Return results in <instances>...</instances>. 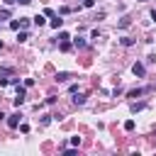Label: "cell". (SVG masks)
<instances>
[{
	"label": "cell",
	"instance_id": "1",
	"mask_svg": "<svg viewBox=\"0 0 156 156\" xmlns=\"http://www.w3.org/2000/svg\"><path fill=\"white\" fill-rule=\"evenodd\" d=\"M20 117H22L20 112H12V115H7V127H10V129H17V127H20Z\"/></svg>",
	"mask_w": 156,
	"mask_h": 156
},
{
	"label": "cell",
	"instance_id": "2",
	"mask_svg": "<svg viewBox=\"0 0 156 156\" xmlns=\"http://www.w3.org/2000/svg\"><path fill=\"white\" fill-rule=\"evenodd\" d=\"M132 73H134L136 78H144V73H146V68H144V63H139V61H136V63L132 66Z\"/></svg>",
	"mask_w": 156,
	"mask_h": 156
},
{
	"label": "cell",
	"instance_id": "3",
	"mask_svg": "<svg viewBox=\"0 0 156 156\" xmlns=\"http://www.w3.org/2000/svg\"><path fill=\"white\" fill-rule=\"evenodd\" d=\"M151 90H154V88H134V90H129L127 95H129V98H139V95H144V93H151Z\"/></svg>",
	"mask_w": 156,
	"mask_h": 156
},
{
	"label": "cell",
	"instance_id": "4",
	"mask_svg": "<svg viewBox=\"0 0 156 156\" xmlns=\"http://www.w3.org/2000/svg\"><path fill=\"white\" fill-rule=\"evenodd\" d=\"M24 95H27V93H24V88H20V85H17V98H15V107H20V105L24 102Z\"/></svg>",
	"mask_w": 156,
	"mask_h": 156
},
{
	"label": "cell",
	"instance_id": "5",
	"mask_svg": "<svg viewBox=\"0 0 156 156\" xmlns=\"http://www.w3.org/2000/svg\"><path fill=\"white\" fill-rule=\"evenodd\" d=\"M49 24H51V27H54V29H61V27H63V20H61V17H56V15H54V20H51V22H49Z\"/></svg>",
	"mask_w": 156,
	"mask_h": 156
},
{
	"label": "cell",
	"instance_id": "6",
	"mask_svg": "<svg viewBox=\"0 0 156 156\" xmlns=\"http://www.w3.org/2000/svg\"><path fill=\"white\" fill-rule=\"evenodd\" d=\"M68 78H71V73H66V71H61V73H56V80H58V83H66Z\"/></svg>",
	"mask_w": 156,
	"mask_h": 156
},
{
	"label": "cell",
	"instance_id": "7",
	"mask_svg": "<svg viewBox=\"0 0 156 156\" xmlns=\"http://www.w3.org/2000/svg\"><path fill=\"white\" fill-rule=\"evenodd\" d=\"M73 105H85V95H83V93H76V98H73Z\"/></svg>",
	"mask_w": 156,
	"mask_h": 156
},
{
	"label": "cell",
	"instance_id": "8",
	"mask_svg": "<svg viewBox=\"0 0 156 156\" xmlns=\"http://www.w3.org/2000/svg\"><path fill=\"white\" fill-rule=\"evenodd\" d=\"M44 17H46V15H37V17L32 20V22H34L37 27H41V24H46V20H44Z\"/></svg>",
	"mask_w": 156,
	"mask_h": 156
},
{
	"label": "cell",
	"instance_id": "9",
	"mask_svg": "<svg viewBox=\"0 0 156 156\" xmlns=\"http://www.w3.org/2000/svg\"><path fill=\"white\" fill-rule=\"evenodd\" d=\"M73 46H76V49H85L88 44H85V39H80V37H78V39H73Z\"/></svg>",
	"mask_w": 156,
	"mask_h": 156
},
{
	"label": "cell",
	"instance_id": "10",
	"mask_svg": "<svg viewBox=\"0 0 156 156\" xmlns=\"http://www.w3.org/2000/svg\"><path fill=\"white\" fill-rule=\"evenodd\" d=\"M0 76H15V71L10 66H0Z\"/></svg>",
	"mask_w": 156,
	"mask_h": 156
},
{
	"label": "cell",
	"instance_id": "11",
	"mask_svg": "<svg viewBox=\"0 0 156 156\" xmlns=\"http://www.w3.org/2000/svg\"><path fill=\"white\" fill-rule=\"evenodd\" d=\"M10 15H12L10 7H2V10H0V20H10Z\"/></svg>",
	"mask_w": 156,
	"mask_h": 156
},
{
	"label": "cell",
	"instance_id": "12",
	"mask_svg": "<svg viewBox=\"0 0 156 156\" xmlns=\"http://www.w3.org/2000/svg\"><path fill=\"white\" fill-rule=\"evenodd\" d=\"M29 27V17H20V29H27Z\"/></svg>",
	"mask_w": 156,
	"mask_h": 156
},
{
	"label": "cell",
	"instance_id": "13",
	"mask_svg": "<svg viewBox=\"0 0 156 156\" xmlns=\"http://www.w3.org/2000/svg\"><path fill=\"white\" fill-rule=\"evenodd\" d=\"M71 46H73V44H71L68 39H63V41H61V51H71Z\"/></svg>",
	"mask_w": 156,
	"mask_h": 156
},
{
	"label": "cell",
	"instance_id": "14",
	"mask_svg": "<svg viewBox=\"0 0 156 156\" xmlns=\"http://www.w3.org/2000/svg\"><path fill=\"white\" fill-rule=\"evenodd\" d=\"M146 105L144 102H132V112H139V110H144Z\"/></svg>",
	"mask_w": 156,
	"mask_h": 156
},
{
	"label": "cell",
	"instance_id": "15",
	"mask_svg": "<svg viewBox=\"0 0 156 156\" xmlns=\"http://www.w3.org/2000/svg\"><path fill=\"white\" fill-rule=\"evenodd\" d=\"M27 39H29V34H27V32H24V29H22V32H20V34H17V41H27Z\"/></svg>",
	"mask_w": 156,
	"mask_h": 156
},
{
	"label": "cell",
	"instance_id": "16",
	"mask_svg": "<svg viewBox=\"0 0 156 156\" xmlns=\"http://www.w3.org/2000/svg\"><path fill=\"white\" fill-rule=\"evenodd\" d=\"M132 44H134L132 37H122V46H132Z\"/></svg>",
	"mask_w": 156,
	"mask_h": 156
},
{
	"label": "cell",
	"instance_id": "17",
	"mask_svg": "<svg viewBox=\"0 0 156 156\" xmlns=\"http://www.w3.org/2000/svg\"><path fill=\"white\" fill-rule=\"evenodd\" d=\"M119 29H124V27H129V17H124V20H119V24H117Z\"/></svg>",
	"mask_w": 156,
	"mask_h": 156
},
{
	"label": "cell",
	"instance_id": "18",
	"mask_svg": "<svg viewBox=\"0 0 156 156\" xmlns=\"http://www.w3.org/2000/svg\"><path fill=\"white\" fill-rule=\"evenodd\" d=\"M124 129L132 132V129H134V119H127V122H124Z\"/></svg>",
	"mask_w": 156,
	"mask_h": 156
},
{
	"label": "cell",
	"instance_id": "19",
	"mask_svg": "<svg viewBox=\"0 0 156 156\" xmlns=\"http://www.w3.org/2000/svg\"><path fill=\"white\" fill-rule=\"evenodd\" d=\"M17 2H20V5H29L32 0H17Z\"/></svg>",
	"mask_w": 156,
	"mask_h": 156
},
{
	"label": "cell",
	"instance_id": "20",
	"mask_svg": "<svg viewBox=\"0 0 156 156\" xmlns=\"http://www.w3.org/2000/svg\"><path fill=\"white\" fill-rule=\"evenodd\" d=\"M151 20H156V10H151Z\"/></svg>",
	"mask_w": 156,
	"mask_h": 156
},
{
	"label": "cell",
	"instance_id": "21",
	"mask_svg": "<svg viewBox=\"0 0 156 156\" xmlns=\"http://www.w3.org/2000/svg\"><path fill=\"white\" fill-rule=\"evenodd\" d=\"M5 2H7V5H12V2H17V0H5Z\"/></svg>",
	"mask_w": 156,
	"mask_h": 156
},
{
	"label": "cell",
	"instance_id": "22",
	"mask_svg": "<svg viewBox=\"0 0 156 156\" xmlns=\"http://www.w3.org/2000/svg\"><path fill=\"white\" fill-rule=\"evenodd\" d=\"M136 2H146V0H136Z\"/></svg>",
	"mask_w": 156,
	"mask_h": 156
}]
</instances>
